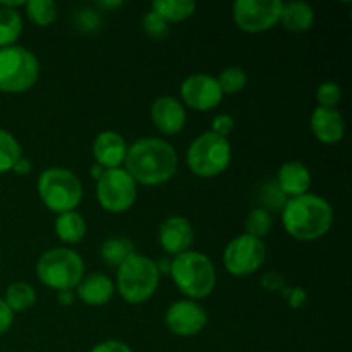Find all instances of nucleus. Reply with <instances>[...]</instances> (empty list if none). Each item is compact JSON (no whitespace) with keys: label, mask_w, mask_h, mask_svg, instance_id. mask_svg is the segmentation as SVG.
<instances>
[{"label":"nucleus","mask_w":352,"mask_h":352,"mask_svg":"<svg viewBox=\"0 0 352 352\" xmlns=\"http://www.w3.org/2000/svg\"><path fill=\"white\" fill-rule=\"evenodd\" d=\"M333 208L325 198L313 192L291 198L282 208V226L296 241L322 239L333 226Z\"/></svg>","instance_id":"f03ea898"},{"label":"nucleus","mask_w":352,"mask_h":352,"mask_svg":"<svg viewBox=\"0 0 352 352\" xmlns=\"http://www.w3.org/2000/svg\"><path fill=\"white\" fill-rule=\"evenodd\" d=\"M95 164L105 170L124 167L127 155V143L122 134L116 131H102L96 134L91 146Z\"/></svg>","instance_id":"dca6fc26"},{"label":"nucleus","mask_w":352,"mask_h":352,"mask_svg":"<svg viewBox=\"0 0 352 352\" xmlns=\"http://www.w3.org/2000/svg\"><path fill=\"white\" fill-rule=\"evenodd\" d=\"M134 253V244L129 237L116 236L109 237L100 246V256L110 267H120L131 254Z\"/></svg>","instance_id":"5701e85b"},{"label":"nucleus","mask_w":352,"mask_h":352,"mask_svg":"<svg viewBox=\"0 0 352 352\" xmlns=\"http://www.w3.org/2000/svg\"><path fill=\"white\" fill-rule=\"evenodd\" d=\"M177 151L162 138H141L127 146L124 168L136 184L157 188L167 184L177 172Z\"/></svg>","instance_id":"f257e3e1"},{"label":"nucleus","mask_w":352,"mask_h":352,"mask_svg":"<svg viewBox=\"0 0 352 352\" xmlns=\"http://www.w3.org/2000/svg\"><path fill=\"white\" fill-rule=\"evenodd\" d=\"M102 7H105V9H113V7H120L122 6V2H102L100 3Z\"/></svg>","instance_id":"79ce46f5"},{"label":"nucleus","mask_w":352,"mask_h":352,"mask_svg":"<svg viewBox=\"0 0 352 352\" xmlns=\"http://www.w3.org/2000/svg\"><path fill=\"white\" fill-rule=\"evenodd\" d=\"M217 82H219L223 96L237 95V93H241L246 88L248 74L239 65H229V67H226L220 72L219 78H217Z\"/></svg>","instance_id":"c85d7f7f"},{"label":"nucleus","mask_w":352,"mask_h":352,"mask_svg":"<svg viewBox=\"0 0 352 352\" xmlns=\"http://www.w3.org/2000/svg\"><path fill=\"white\" fill-rule=\"evenodd\" d=\"M267 260L265 241L248 234H239L226 246L222 254L223 268L232 277H250L263 267Z\"/></svg>","instance_id":"9d476101"},{"label":"nucleus","mask_w":352,"mask_h":352,"mask_svg":"<svg viewBox=\"0 0 352 352\" xmlns=\"http://www.w3.org/2000/svg\"><path fill=\"white\" fill-rule=\"evenodd\" d=\"M2 299L9 306L10 311L21 313L33 308L34 302H36V291L28 282H14L6 289V294Z\"/></svg>","instance_id":"b1692460"},{"label":"nucleus","mask_w":352,"mask_h":352,"mask_svg":"<svg viewBox=\"0 0 352 352\" xmlns=\"http://www.w3.org/2000/svg\"><path fill=\"white\" fill-rule=\"evenodd\" d=\"M89 352H133L129 346L122 340H116V339H109V340H102L96 346L91 347Z\"/></svg>","instance_id":"f704fd0d"},{"label":"nucleus","mask_w":352,"mask_h":352,"mask_svg":"<svg viewBox=\"0 0 352 352\" xmlns=\"http://www.w3.org/2000/svg\"><path fill=\"white\" fill-rule=\"evenodd\" d=\"M138 184L124 167L103 172L96 181L98 205L109 213H126L136 203Z\"/></svg>","instance_id":"1a4fd4ad"},{"label":"nucleus","mask_w":352,"mask_h":352,"mask_svg":"<svg viewBox=\"0 0 352 352\" xmlns=\"http://www.w3.org/2000/svg\"><path fill=\"white\" fill-rule=\"evenodd\" d=\"M36 54L21 45L0 48V91L17 95L33 88L40 79Z\"/></svg>","instance_id":"0eeeda50"},{"label":"nucleus","mask_w":352,"mask_h":352,"mask_svg":"<svg viewBox=\"0 0 352 352\" xmlns=\"http://www.w3.org/2000/svg\"><path fill=\"white\" fill-rule=\"evenodd\" d=\"M31 170H33V164H31L30 158L19 157L16 160V164L12 165V170L10 172H14V174L17 175H28Z\"/></svg>","instance_id":"4c0bfd02"},{"label":"nucleus","mask_w":352,"mask_h":352,"mask_svg":"<svg viewBox=\"0 0 352 352\" xmlns=\"http://www.w3.org/2000/svg\"><path fill=\"white\" fill-rule=\"evenodd\" d=\"M150 116L153 126L164 136H175V134L182 133V129L186 127V120H188L186 107L182 105L181 100L170 95L158 96L151 103Z\"/></svg>","instance_id":"2eb2a0df"},{"label":"nucleus","mask_w":352,"mask_h":352,"mask_svg":"<svg viewBox=\"0 0 352 352\" xmlns=\"http://www.w3.org/2000/svg\"><path fill=\"white\" fill-rule=\"evenodd\" d=\"M261 287L268 292H280L287 287V282H285L284 275L278 274V272L272 270L261 277Z\"/></svg>","instance_id":"473e14b6"},{"label":"nucleus","mask_w":352,"mask_h":352,"mask_svg":"<svg viewBox=\"0 0 352 352\" xmlns=\"http://www.w3.org/2000/svg\"><path fill=\"white\" fill-rule=\"evenodd\" d=\"M309 129L313 136L323 144H337L346 134V120L337 109L316 107L309 119Z\"/></svg>","instance_id":"f3484780"},{"label":"nucleus","mask_w":352,"mask_h":352,"mask_svg":"<svg viewBox=\"0 0 352 352\" xmlns=\"http://www.w3.org/2000/svg\"><path fill=\"white\" fill-rule=\"evenodd\" d=\"M19 157H23L19 141L9 131L0 129V174L12 170V165Z\"/></svg>","instance_id":"bb28decb"},{"label":"nucleus","mask_w":352,"mask_h":352,"mask_svg":"<svg viewBox=\"0 0 352 352\" xmlns=\"http://www.w3.org/2000/svg\"><path fill=\"white\" fill-rule=\"evenodd\" d=\"M54 229L58 241L62 244L71 246V244H78L85 239L86 232H88V223H86L85 217L78 210H72V212H65L57 215Z\"/></svg>","instance_id":"412c9836"},{"label":"nucleus","mask_w":352,"mask_h":352,"mask_svg":"<svg viewBox=\"0 0 352 352\" xmlns=\"http://www.w3.org/2000/svg\"><path fill=\"white\" fill-rule=\"evenodd\" d=\"M278 24H282L291 33H306L315 24V9L308 2H301V0L285 2L282 6Z\"/></svg>","instance_id":"aec40b11"},{"label":"nucleus","mask_w":352,"mask_h":352,"mask_svg":"<svg viewBox=\"0 0 352 352\" xmlns=\"http://www.w3.org/2000/svg\"><path fill=\"white\" fill-rule=\"evenodd\" d=\"M78 21L81 24V28H85V30H95L100 24L98 14L93 12V10H82L78 16Z\"/></svg>","instance_id":"e433bc0d"},{"label":"nucleus","mask_w":352,"mask_h":352,"mask_svg":"<svg viewBox=\"0 0 352 352\" xmlns=\"http://www.w3.org/2000/svg\"><path fill=\"white\" fill-rule=\"evenodd\" d=\"M116 291L127 305H143L150 301L160 284L157 261L134 251L120 267H117Z\"/></svg>","instance_id":"20e7f679"},{"label":"nucleus","mask_w":352,"mask_h":352,"mask_svg":"<svg viewBox=\"0 0 352 352\" xmlns=\"http://www.w3.org/2000/svg\"><path fill=\"white\" fill-rule=\"evenodd\" d=\"M272 226H274V220H272L270 212L267 208H261V206L251 210L246 217V222H244L248 236H253L261 241L270 234Z\"/></svg>","instance_id":"cd10ccee"},{"label":"nucleus","mask_w":352,"mask_h":352,"mask_svg":"<svg viewBox=\"0 0 352 352\" xmlns=\"http://www.w3.org/2000/svg\"><path fill=\"white\" fill-rule=\"evenodd\" d=\"M36 191L45 208L57 215L78 210L85 195L78 175L64 167L45 168L36 181Z\"/></svg>","instance_id":"39448f33"},{"label":"nucleus","mask_w":352,"mask_h":352,"mask_svg":"<svg viewBox=\"0 0 352 352\" xmlns=\"http://www.w3.org/2000/svg\"><path fill=\"white\" fill-rule=\"evenodd\" d=\"M103 172H105V168H102V167H100V165H96V164H93L91 168H89V175H91V177L95 179V181H98V179L102 177Z\"/></svg>","instance_id":"a19ab883"},{"label":"nucleus","mask_w":352,"mask_h":352,"mask_svg":"<svg viewBox=\"0 0 352 352\" xmlns=\"http://www.w3.org/2000/svg\"><path fill=\"white\" fill-rule=\"evenodd\" d=\"M234 126H236V120H234L232 116L229 113H219L212 119V133L217 134L220 138H227L229 140L230 133L234 131Z\"/></svg>","instance_id":"2f4dec72"},{"label":"nucleus","mask_w":352,"mask_h":352,"mask_svg":"<svg viewBox=\"0 0 352 352\" xmlns=\"http://www.w3.org/2000/svg\"><path fill=\"white\" fill-rule=\"evenodd\" d=\"M208 313L192 299H179L165 311V327L175 337H195L205 330Z\"/></svg>","instance_id":"ddd939ff"},{"label":"nucleus","mask_w":352,"mask_h":352,"mask_svg":"<svg viewBox=\"0 0 352 352\" xmlns=\"http://www.w3.org/2000/svg\"><path fill=\"white\" fill-rule=\"evenodd\" d=\"M151 10L162 17L167 24H177L189 19L196 10L192 0H155Z\"/></svg>","instance_id":"4be33fe9"},{"label":"nucleus","mask_w":352,"mask_h":352,"mask_svg":"<svg viewBox=\"0 0 352 352\" xmlns=\"http://www.w3.org/2000/svg\"><path fill=\"white\" fill-rule=\"evenodd\" d=\"M36 277L54 291H74L85 277V261L71 248H54L45 251L36 261Z\"/></svg>","instance_id":"423d86ee"},{"label":"nucleus","mask_w":352,"mask_h":352,"mask_svg":"<svg viewBox=\"0 0 352 352\" xmlns=\"http://www.w3.org/2000/svg\"><path fill=\"white\" fill-rule=\"evenodd\" d=\"M186 162L189 170L198 177H217L229 168L232 162V146L227 138H220L212 131H206L189 144Z\"/></svg>","instance_id":"6e6552de"},{"label":"nucleus","mask_w":352,"mask_h":352,"mask_svg":"<svg viewBox=\"0 0 352 352\" xmlns=\"http://www.w3.org/2000/svg\"><path fill=\"white\" fill-rule=\"evenodd\" d=\"M342 100V89L336 81H325L316 88V102L323 109H337Z\"/></svg>","instance_id":"c756f323"},{"label":"nucleus","mask_w":352,"mask_h":352,"mask_svg":"<svg viewBox=\"0 0 352 352\" xmlns=\"http://www.w3.org/2000/svg\"><path fill=\"white\" fill-rule=\"evenodd\" d=\"M170 278L186 299L199 301L215 291L217 270L210 256L199 251H186L172 258Z\"/></svg>","instance_id":"7ed1b4c3"},{"label":"nucleus","mask_w":352,"mask_h":352,"mask_svg":"<svg viewBox=\"0 0 352 352\" xmlns=\"http://www.w3.org/2000/svg\"><path fill=\"white\" fill-rule=\"evenodd\" d=\"M282 6V0H237L232 6L234 23L244 33H265L278 24Z\"/></svg>","instance_id":"9b49d317"},{"label":"nucleus","mask_w":352,"mask_h":352,"mask_svg":"<svg viewBox=\"0 0 352 352\" xmlns=\"http://www.w3.org/2000/svg\"><path fill=\"white\" fill-rule=\"evenodd\" d=\"M74 294L86 306L98 308V306H105L107 302L112 301L113 294H116V284L105 274L95 272V274L85 275L81 278V282L76 287Z\"/></svg>","instance_id":"6ab92c4d"},{"label":"nucleus","mask_w":352,"mask_h":352,"mask_svg":"<svg viewBox=\"0 0 352 352\" xmlns=\"http://www.w3.org/2000/svg\"><path fill=\"white\" fill-rule=\"evenodd\" d=\"M141 24H143L144 33L150 38H153V40H164L168 33V24L158 14H155L153 10L144 14Z\"/></svg>","instance_id":"7c9ffc66"},{"label":"nucleus","mask_w":352,"mask_h":352,"mask_svg":"<svg viewBox=\"0 0 352 352\" xmlns=\"http://www.w3.org/2000/svg\"><path fill=\"white\" fill-rule=\"evenodd\" d=\"M181 103L195 112H210L215 110L222 103L223 93L220 89L217 78L210 74H196L188 76L181 82Z\"/></svg>","instance_id":"f8f14e48"},{"label":"nucleus","mask_w":352,"mask_h":352,"mask_svg":"<svg viewBox=\"0 0 352 352\" xmlns=\"http://www.w3.org/2000/svg\"><path fill=\"white\" fill-rule=\"evenodd\" d=\"M155 261H157V268H158V272H160V277L162 275L170 274L172 258H162V260H155Z\"/></svg>","instance_id":"ea45409f"},{"label":"nucleus","mask_w":352,"mask_h":352,"mask_svg":"<svg viewBox=\"0 0 352 352\" xmlns=\"http://www.w3.org/2000/svg\"><path fill=\"white\" fill-rule=\"evenodd\" d=\"M23 16L19 10L0 6V48L16 45L23 34Z\"/></svg>","instance_id":"393cba45"},{"label":"nucleus","mask_w":352,"mask_h":352,"mask_svg":"<svg viewBox=\"0 0 352 352\" xmlns=\"http://www.w3.org/2000/svg\"><path fill=\"white\" fill-rule=\"evenodd\" d=\"M282 296H285V299H287L289 306L292 309L302 308L306 305V301H308V292L302 287H285L282 291Z\"/></svg>","instance_id":"72a5a7b5"},{"label":"nucleus","mask_w":352,"mask_h":352,"mask_svg":"<svg viewBox=\"0 0 352 352\" xmlns=\"http://www.w3.org/2000/svg\"><path fill=\"white\" fill-rule=\"evenodd\" d=\"M24 12L31 23L40 28H47L57 19L58 7L52 0H30L24 3Z\"/></svg>","instance_id":"a878e982"},{"label":"nucleus","mask_w":352,"mask_h":352,"mask_svg":"<svg viewBox=\"0 0 352 352\" xmlns=\"http://www.w3.org/2000/svg\"><path fill=\"white\" fill-rule=\"evenodd\" d=\"M14 323V313L10 311L9 306L6 305L2 298H0V336L7 333Z\"/></svg>","instance_id":"c9c22d12"},{"label":"nucleus","mask_w":352,"mask_h":352,"mask_svg":"<svg viewBox=\"0 0 352 352\" xmlns=\"http://www.w3.org/2000/svg\"><path fill=\"white\" fill-rule=\"evenodd\" d=\"M158 243L172 258L191 250L195 243V229L186 217L172 215L160 223Z\"/></svg>","instance_id":"4468645a"},{"label":"nucleus","mask_w":352,"mask_h":352,"mask_svg":"<svg viewBox=\"0 0 352 352\" xmlns=\"http://www.w3.org/2000/svg\"><path fill=\"white\" fill-rule=\"evenodd\" d=\"M76 294L74 291H60L57 292V302L60 306H71L74 302Z\"/></svg>","instance_id":"58836bf2"},{"label":"nucleus","mask_w":352,"mask_h":352,"mask_svg":"<svg viewBox=\"0 0 352 352\" xmlns=\"http://www.w3.org/2000/svg\"><path fill=\"white\" fill-rule=\"evenodd\" d=\"M277 188L289 199L306 195L311 188V172L302 162H284L277 170Z\"/></svg>","instance_id":"a211bd4d"}]
</instances>
